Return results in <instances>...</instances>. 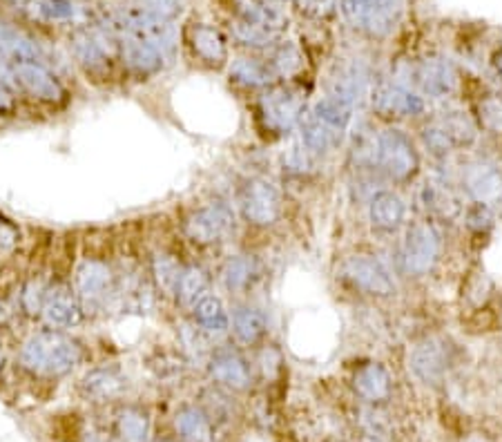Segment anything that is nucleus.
Masks as SVG:
<instances>
[{
	"label": "nucleus",
	"mask_w": 502,
	"mask_h": 442,
	"mask_svg": "<svg viewBox=\"0 0 502 442\" xmlns=\"http://www.w3.org/2000/svg\"><path fill=\"white\" fill-rule=\"evenodd\" d=\"M85 358V349L76 337L58 329L36 331L21 344L22 368L31 376L63 377L74 371Z\"/></svg>",
	"instance_id": "f257e3e1"
},
{
	"label": "nucleus",
	"mask_w": 502,
	"mask_h": 442,
	"mask_svg": "<svg viewBox=\"0 0 502 442\" xmlns=\"http://www.w3.org/2000/svg\"><path fill=\"white\" fill-rule=\"evenodd\" d=\"M72 56L88 76L103 79L118 58V40L103 22H81L70 36Z\"/></svg>",
	"instance_id": "f03ea898"
},
{
	"label": "nucleus",
	"mask_w": 502,
	"mask_h": 442,
	"mask_svg": "<svg viewBox=\"0 0 502 442\" xmlns=\"http://www.w3.org/2000/svg\"><path fill=\"white\" fill-rule=\"evenodd\" d=\"M376 170H380L394 184H409L420 172V154L409 134L398 127L377 132Z\"/></svg>",
	"instance_id": "7ed1b4c3"
},
{
	"label": "nucleus",
	"mask_w": 502,
	"mask_h": 442,
	"mask_svg": "<svg viewBox=\"0 0 502 442\" xmlns=\"http://www.w3.org/2000/svg\"><path fill=\"white\" fill-rule=\"evenodd\" d=\"M442 255V235L433 221H415L406 228L400 244L402 271L409 277H424L436 268Z\"/></svg>",
	"instance_id": "20e7f679"
},
{
	"label": "nucleus",
	"mask_w": 502,
	"mask_h": 442,
	"mask_svg": "<svg viewBox=\"0 0 502 442\" xmlns=\"http://www.w3.org/2000/svg\"><path fill=\"white\" fill-rule=\"evenodd\" d=\"M304 99L286 88H268L257 101V123L266 134L284 136L299 126Z\"/></svg>",
	"instance_id": "39448f33"
},
{
	"label": "nucleus",
	"mask_w": 502,
	"mask_h": 442,
	"mask_svg": "<svg viewBox=\"0 0 502 442\" xmlns=\"http://www.w3.org/2000/svg\"><path fill=\"white\" fill-rule=\"evenodd\" d=\"M340 277L344 284L371 298H391L395 293V282L391 271L376 255H351L340 268Z\"/></svg>",
	"instance_id": "423d86ee"
},
{
	"label": "nucleus",
	"mask_w": 502,
	"mask_h": 442,
	"mask_svg": "<svg viewBox=\"0 0 502 442\" xmlns=\"http://www.w3.org/2000/svg\"><path fill=\"white\" fill-rule=\"evenodd\" d=\"M117 275L108 262L88 257L79 264L74 273V293L83 304L85 313L100 311L117 295Z\"/></svg>",
	"instance_id": "0eeeda50"
},
{
	"label": "nucleus",
	"mask_w": 502,
	"mask_h": 442,
	"mask_svg": "<svg viewBox=\"0 0 502 442\" xmlns=\"http://www.w3.org/2000/svg\"><path fill=\"white\" fill-rule=\"evenodd\" d=\"M12 74L18 92L27 94L43 106H65L70 99L63 81L45 63H13Z\"/></svg>",
	"instance_id": "6e6552de"
},
{
	"label": "nucleus",
	"mask_w": 502,
	"mask_h": 442,
	"mask_svg": "<svg viewBox=\"0 0 502 442\" xmlns=\"http://www.w3.org/2000/svg\"><path fill=\"white\" fill-rule=\"evenodd\" d=\"M237 204H239L241 217L250 226L268 228L280 221L281 217L280 190L271 181L262 179V177H253V179L244 181L239 195H237Z\"/></svg>",
	"instance_id": "1a4fd4ad"
},
{
	"label": "nucleus",
	"mask_w": 502,
	"mask_h": 442,
	"mask_svg": "<svg viewBox=\"0 0 502 442\" xmlns=\"http://www.w3.org/2000/svg\"><path fill=\"white\" fill-rule=\"evenodd\" d=\"M235 228V212L226 202H208L195 208L184 221V232L193 244L212 246L226 239Z\"/></svg>",
	"instance_id": "9d476101"
},
{
	"label": "nucleus",
	"mask_w": 502,
	"mask_h": 442,
	"mask_svg": "<svg viewBox=\"0 0 502 442\" xmlns=\"http://www.w3.org/2000/svg\"><path fill=\"white\" fill-rule=\"evenodd\" d=\"M39 317L49 329L67 331L83 325L85 308L72 286L61 284V282H48L43 299H40Z\"/></svg>",
	"instance_id": "9b49d317"
},
{
	"label": "nucleus",
	"mask_w": 502,
	"mask_h": 442,
	"mask_svg": "<svg viewBox=\"0 0 502 442\" xmlns=\"http://www.w3.org/2000/svg\"><path fill=\"white\" fill-rule=\"evenodd\" d=\"M454 364V344L446 337L431 335L413 346L409 355L411 371L424 385H440Z\"/></svg>",
	"instance_id": "f8f14e48"
},
{
	"label": "nucleus",
	"mask_w": 502,
	"mask_h": 442,
	"mask_svg": "<svg viewBox=\"0 0 502 442\" xmlns=\"http://www.w3.org/2000/svg\"><path fill=\"white\" fill-rule=\"evenodd\" d=\"M118 40V61L123 63L127 72L136 79H148V76L159 74L166 65L168 52L166 48L157 43H150V40H141V39H127V36H121Z\"/></svg>",
	"instance_id": "ddd939ff"
},
{
	"label": "nucleus",
	"mask_w": 502,
	"mask_h": 442,
	"mask_svg": "<svg viewBox=\"0 0 502 442\" xmlns=\"http://www.w3.org/2000/svg\"><path fill=\"white\" fill-rule=\"evenodd\" d=\"M373 112L385 121H404L424 112V99L398 83H382L373 90Z\"/></svg>",
	"instance_id": "4468645a"
},
{
	"label": "nucleus",
	"mask_w": 502,
	"mask_h": 442,
	"mask_svg": "<svg viewBox=\"0 0 502 442\" xmlns=\"http://www.w3.org/2000/svg\"><path fill=\"white\" fill-rule=\"evenodd\" d=\"M205 368H208V376L210 380H214V385L226 386L230 391H246L253 385V371H250L248 360L239 351L228 349V346L210 351Z\"/></svg>",
	"instance_id": "2eb2a0df"
},
{
	"label": "nucleus",
	"mask_w": 502,
	"mask_h": 442,
	"mask_svg": "<svg viewBox=\"0 0 502 442\" xmlns=\"http://www.w3.org/2000/svg\"><path fill=\"white\" fill-rule=\"evenodd\" d=\"M0 58L7 63H45L48 52L45 45L25 27L0 18Z\"/></svg>",
	"instance_id": "dca6fc26"
},
{
	"label": "nucleus",
	"mask_w": 502,
	"mask_h": 442,
	"mask_svg": "<svg viewBox=\"0 0 502 442\" xmlns=\"http://www.w3.org/2000/svg\"><path fill=\"white\" fill-rule=\"evenodd\" d=\"M420 208L428 221H454L463 215V202L458 193L442 179H428L418 190Z\"/></svg>",
	"instance_id": "f3484780"
},
{
	"label": "nucleus",
	"mask_w": 502,
	"mask_h": 442,
	"mask_svg": "<svg viewBox=\"0 0 502 442\" xmlns=\"http://www.w3.org/2000/svg\"><path fill=\"white\" fill-rule=\"evenodd\" d=\"M463 188L472 202L496 206L502 202V170L489 161L469 163L463 172Z\"/></svg>",
	"instance_id": "a211bd4d"
},
{
	"label": "nucleus",
	"mask_w": 502,
	"mask_h": 442,
	"mask_svg": "<svg viewBox=\"0 0 502 442\" xmlns=\"http://www.w3.org/2000/svg\"><path fill=\"white\" fill-rule=\"evenodd\" d=\"M127 391V377L117 367L92 368L81 380V394L94 403H112Z\"/></svg>",
	"instance_id": "6ab92c4d"
},
{
	"label": "nucleus",
	"mask_w": 502,
	"mask_h": 442,
	"mask_svg": "<svg viewBox=\"0 0 502 442\" xmlns=\"http://www.w3.org/2000/svg\"><path fill=\"white\" fill-rule=\"evenodd\" d=\"M415 81H418L422 94L431 99H446L449 94H454L455 85H458V76H455L451 63L436 56L420 63L415 70Z\"/></svg>",
	"instance_id": "aec40b11"
},
{
	"label": "nucleus",
	"mask_w": 502,
	"mask_h": 442,
	"mask_svg": "<svg viewBox=\"0 0 502 442\" xmlns=\"http://www.w3.org/2000/svg\"><path fill=\"white\" fill-rule=\"evenodd\" d=\"M353 389L364 403L382 404L391 398V376L382 362H367L355 368Z\"/></svg>",
	"instance_id": "412c9836"
},
{
	"label": "nucleus",
	"mask_w": 502,
	"mask_h": 442,
	"mask_svg": "<svg viewBox=\"0 0 502 442\" xmlns=\"http://www.w3.org/2000/svg\"><path fill=\"white\" fill-rule=\"evenodd\" d=\"M221 284L228 293H248L257 280L262 277V271H259V264L253 255H232L223 262L221 273Z\"/></svg>",
	"instance_id": "4be33fe9"
},
{
	"label": "nucleus",
	"mask_w": 502,
	"mask_h": 442,
	"mask_svg": "<svg viewBox=\"0 0 502 442\" xmlns=\"http://www.w3.org/2000/svg\"><path fill=\"white\" fill-rule=\"evenodd\" d=\"M368 220L376 230L386 232V235L398 232L406 220V206L400 195L391 193V190L373 195L371 206H368Z\"/></svg>",
	"instance_id": "5701e85b"
},
{
	"label": "nucleus",
	"mask_w": 502,
	"mask_h": 442,
	"mask_svg": "<svg viewBox=\"0 0 502 442\" xmlns=\"http://www.w3.org/2000/svg\"><path fill=\"white\" fill-rule=\"evenodd\" d=\"M230 329L241 344L257 346L268 335V317L259 307L239 304L230 316Z\"/></svg>",
	"instance_id": "b1692460"
},
{
	"label": "nucleus",
	"mask_w": 502,
	"mask_h": 442,
	"mask_svg": "<svg viewBox=\"0 0 502 442\" xmlns=\"http://www.w3.org/2000/svg\"><path fill=\"white\" fill-rule=\"evenodd\" d=\"M190 48L201 63L210 67H221L228 61L226 39L219 30L210 25H195L190 30Z\"/></svg>",
	"instance_id": "393cba45"
},
{
	"label": "nucleus",
	"mask_w": 502,
	"mask_h": 442,
	"mask_svg": "<svg viewBox=\"0 0 502 442\" xmlns=\"http://www.w3.org/2000/svg\"><path fill=\"white\" fill-rule=\"evenodd\" d=\"M18 7L43 22H79L83 18V9L76 0H18Z\"/></svg>",
	"instance_id": "a878e982"
},
{
	"label": "nucleus",
	"mask_w": 502,
	"mask_h": 442,
	"mask_svg": "<svg viewBox=\"0 0 502 442\" xmlns=\"http://www.w3.org/2000/svg\"><path fill=\"white\" fill-rule=\"evenodd\" d=\"M193 317L197 329L203 331L208 337L226 335V333L230 331V316H228L221 299L212 293H208L195 304Z\"/></svg>",
	"instance_id": "bb28decb"
},
{
	"label": "nucleus",
	"mask_w": 502,
	"mask_h": 442,
	"mask_svg": "<svg viewBox=\"0 0 502 442\" xmlns=\"http://www.w3.org/2000/svg\"><path fill=\"white\" fill-rule=\"evenodd\" d=\"M275 72L273 67L264 65V63L255 61V58H239L232 63L230 67V81L248 90H266L271 88L275 81Z\"/></svg>",
	"instance_id": "cd10ccee"
},
{
	"label": "nucleus",
	"mask_w": 502,
	"mask_h": 442,
	"mask_svg": "<svg viewBox=\"0 0 502 442\" xmlns=\"http://www.w3.org/2000/svg\"><path fill=\"white\" fill-rule=\"evenodd\" d=\"M177 434L184 442H212V422L199 407H184L175 418Z\"/></svg>",
	"instance_id": "c85d7f7f"
},
{
	"label": "nucleus",
	"mask_w": 502,
	"mask_h": 442,
	"mask_svg": "<svg viewBox=\"0 0 502 442\" xmlns=\"http://www.w3.org/2000/svg\"><path fill=\"white\" fill-rule=\"evenodd\" d=\"M208 293H210L208 271L197 266V264L184 266V273H181V280H179V289H177V302H179L184 308H188V311H193L195 304H197L201 298H205Z\"/></svg>",
	"instance_id": "c756f323"
},
{
	"label": "nucleus",
	"mask_w": 502,
	"mask_h": 442,
	"mask_svg": "<svg viewBox=\"0 0 502 442\" xmlns=\"http://www.w3.org/2000/svg\"><path fill=\"white\" fill-rule=\"evenodd\" d=\"M436 118L440 121L442 130L446 132V136H449V141L454 143L455 150L467 148V145H472L473 141H476L478 126L467 112H445Z\"/></svg>",
	"instance_id": "7c9ffc66"
},
{
	"label": "nucleus",
	"mask_w": 502,
	"mask_h": 442,
	"mask_svg": "<svg viewBox=\"0 0 502 442\" xmlns=\"http://www.w3.org/2000/svg\"><path fill=\"white\" fill-rule=\"evenodd\" d=\"M181 273L184 266L179 264V259L170 253H157L152 259V275L157 282V289L161 290L166 298L177 299V289H179Z\"/></svg>",
	"instance_id": "2f4dec72"
},
{
	"label": "nucleus",
	"mask_w": 502,
	"mask_h": 442,
	"mask_svg": "<svg viewBox=\"0 0 502 442\" xmlns=\"http://www.w3.org/2000/svg\"><path fill=\"white\" fill-rule=\"evenodd\" d=\"M117 431L123 442H148L150 420L143 409L126 407L117 418Z\"/></svg>",
	"instance_id": "473e14b6"
},
{
	"label": "nucleus",
	"mask_w": 502,
	"mask_h": 442,
	"mask_svg": "<svg viewBox=\"0 0 502 442\" xmlns=\"http://www.w3.org/2000/svg\"><path fill=\"white\" fill-rule=\"evenodd\" d=\"M422 143H424V148L428 150V154H433V157H437V159H445V157H449L451 152H455L454 143L449 141L446 132L442 130V126L437 118H431V121L422 127Z\"/></svg>",
	"instance_id": "72a5a7b5"
},
{
	"label": "nucleus",
	"mask_w": 502,
	"mask_h": 442,
	"mask_svg": "<svg viewBox=\"0 0 502 442\" xmlns=\"http://www.w3.org/2000/svg\"><path fill=\"white\" fill-rule=\"evenodd\" d=\"M476 126L485 130L502 134V97H485L476 106Z\"/></svg>",
	"instance_id": "f704fd0d"
},
{
	"label": "nucleus",
	"mask_w": 502,
	"mask_h": 442,
	"mask_svg": "<svg viewBox=\"0 0 502 442\" xmlns=\"http://www.w3.org/2000/svg\"><path fill=\"white\" fill-rule=\"evenodd\" d=\"M463 215H464V226H467L472 232H476V235H482V232H487L491 226H494V212H491V206H485V204L472 202L467 208H464Z\"/></svg>",
	"instance_id": "c9c22d12"
},
{
	"label": "nucleus",
	"mask_w": 502,
	"mask_h": 442,
	"mask_svg": "<svg viewBox=\"0 0 502 442\" xmlns=\"http://www.w3.org/2000/svg\"><path fill=\"white\" fill-rule=\"evenodd\" d=\"M362 442H391L389 422L373 409L362 418Z\"/></svg>",
	"instance_id": "e433bc0d"
},
{
	"label": "nucleus",
	"mask_w": 502,
	"mask_h": 442,
	"mask_svg": "<svg viewBox=\"0 0 502 442\" xmlns=\"http://www.w3.org/2000/svg\"><path fill=\"white\" fill-rule=\"evenodd\" d=\"M132 4L166 22H172L181 13V0H134Z\"/></svg>",
	"instance_id": "4c0bfd02"
},
{
	"label": "nucleus",
	"mask_w": 502,
	"mask_h": 442,
	"mask_svg": "<svg viewBox=\"0 0 502 442\" xmlns=\"http://www.w3.org/2000/svg\"><path fill=\"white\" fill-rule=\"evenodd\" d=\"M18 110V90L9 81L0 79V117H12Z\"/></svg>",
	"instance_id": "58836bf2"
},
{
	"label": "nucleus",
	"mask_w": 502,
	"mask_h": 442,
	"mask_svg": "<svg viewBox=\"0 0 502 442\" xmlns=\"http://www.w3.org/2000/svg\"><path fill=\"white\" fill-rule=\"evenodd\" d=\"M18 239H21V230L9 220L0 217V253H9L12 248H16Z\"/></svg>",
	"instance_id": "ea45409f"
},
{
	"label": "nucleus",
	"mask_w": 502,
	"mask_h": 442,
	"mask_svg": "<svg viewBox=\"0 0 502 442\" xmlns=\"http://www.w3.org/2000/svg\"><path fill=\"white\" fill-rule=\"evenodd\" d=\"M494 67H496V74H498V79L502 81V52H500V54H496Z\"/></svg>",
	"instance_id": "a19ab883"
},
{
	"label": "nucleus",
	"mask_w": 502,
	"mask_h": 442,
	"mask_svg": "<svg viewBox=\"0 0 502 442\" xmlns=\"http://www.w3.org/2000/svg\"><path fill=\"white\" fill-rule=\"evenodd\" d=\"M464 442H487V440L480 438V436H472V438H467Z\"/></svg>",
	"instance_id": "79ce46f5"
},
{
	"label": "nucleus",
	"mask_w": 502,
	"mask_h": 442,
	"mask_svg": "<svg viewBox=\"0 0 502 442\" xmlns=\"http://www.w3.org/2000/svg\"><path fill=\"white\" fill-rule=\"evenodd\" d=\"M3 362H4V353H3V349H0V367H3Z\"/></svg>",
	"instance_id": "37998d69"
}]
</instances>
